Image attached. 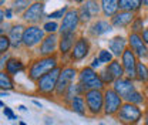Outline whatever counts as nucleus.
Returning <instances> with one entry per match:
<instances>
[{
  "mask_svg": "<svg viewBox=\"0 0 148 125\" xmlns=\"http://www.w3.org/2000/svg\"><path fill=\"white\" fill-rule=\"evenodd\" d=\"M58 67V58L57 55H50V57H38L37 60H34L30 67H29V78L32 81L37 83L43 75H46L47 72L53 71L54 68Z\"/></svg>",
  "mask_w": 148,
  "mask_h": 125,
  "instance_id": "nucleus-1",
  "label": "nucleus"
},
{
  "mask_svg": "<svg viewBox=\"0 0 148 125\" xmlns=\"http://www.w3.org/2000/svg\"><path fill=\"white\" fill-rule=\"evenodd\" d=\"M78 83L87 89H106L104 83L101 81L98 72L95 71L94 68H91L90 66L87 67H83L80 71H78V77H77Z\"/></svg>",
  "mask_w": 148,
  "mask_h": 125,
  "instance_id": "nucleus-2",
  "label": "nucleus"
},
{
  "mask_svg": "<svg viewBox=\"0 0 148 125\" xmlns=\"http://www.w3.org/2000/svg\"><path fill=\"white\" fill-rule=\"evenodd\" d=\"M87 111L91 117L104 114V89H88L84 94Z\"/></svg>",
  "mask_w": 148,
  "mask_h": 125,
  "instance_id": "nucleus-3",
  "label": "nucleus"
},
{
  "mask_svg": "<svg viewBox=\"0 0 148 125\" xmlns=\"http://www.w3.org/2000/svg\"><path fill=\"white\" fill-rule=\"evenodd\" d=\"M115 117H117V120L121 124L135 125L140 122V120H143L144 114H143L141 108L138 107V105H134V104H130V102H124Z\"/></svg>",
  "mask_w": 148,
  "mask_h": 125,
  "instance_id": "nucleus-4",
  "label": "nucleus"
},
{
  "mask_svg": "<svg viewBox=\"0 0 148 125\" xmlns=\"http://www.w3.org/2000/svg\"><path fill=\"white\" fill-rule=\"evenodd\" d=\"M61 70H63V67L58 66L53 71H50V72H47L46 75H43L36 83L37 92H40L43 95H53L56 92V87H57V83H58Z\"/></svg>",
  "mask_w": 148,
  "mask_h": 125,
  "instance_id": "nucleus-5",
  "label": "nucleus"
},
{
  "mask_svg": "<svg viewBox=\"0 0 148 125\" xmlns=\"http://www.w3.org/2000/svg\"><path fill=\"white\" fill-rule=\"evenodd\" d=\"M75 77H78V71L77 68L73 66H64L61 74H60V78H58V83H57V87H56V92L54 95L57 98H63L67 88L70 87V84H73Z\"/></svg>",
  "mask_w": 148,
  "mask_h": 125,
  "instance_id": "nucleus-6",
  "label": "nucleus"
},
{
  "mask_svg": "<svg viewBox=\"0 0 148 125\" xmlns=\"http://www.w3.org/2000/svg\"><path fill=\"white\" fill-rule=\"evenodd\" d=\"M124 100L115 92L114 88L104 89V115H117L120 108L123 107Z\"/></svg>",
  "mask_w": 148,
  "mask_h": 125,
  "instance_id": "nucleus-7",
  "label": "nucleus"
},
{
  "mask_svg": "<svg viewBox=\"0 0 148 125\" xmlns=\"http://www.w3.org/2000/svg\"><path fill=\"white\" fill-rule=\"evenodd\" d=\"M44 37H46V31L43 29H40L38 26H29L23 34V46L27 48L36 47L37 44H41Z\"/></svg>",
  "mask_w": 148,
  "mask_h": 125,
  "instance_id": "nucleus-8",
  "label": "nucleus"
},
{
  "mask_svg": "<svg viewBox=\"0 0 148 125\" xmlns=\"http://www.w3.org/2000/svg\"><path fill=\"white\" fill-rule=\"evenodd\" d=\"M137 58L138 57L135 55V53L130 47L121 55V64L124 67V72H125L127 78H131V80L137 78V66H138V60Z\"/></svg>",
  "mask_w": 148,
  "mask_h": 125,
  "instance_id": "nucleus-9",
  "label": "nucleus"
},
{
  "mask_svg": "<svg viewBox=\"0 0 148 125\" xmlns=\"http://www.w3.org/2000/svg\"><path fill=\"white\" fill-rule=\"evenodd\" d=\"M112 88L115 89V92H117L124 101H127V98H128L130 95H131L134 91H137L135 84H134V80L127 78V77H121V78L115 80L114 84H112Z\"/></svg>",
  "mask_w": 148,
  "mask_h": 125,
  "instance_id": "nucleus-10",
  "label": "nucleus"
},
{
  "mask_svg": "<svg viewBox=\"0 0 148 125\" xmlns=\"http://www.w3.org/2000/svg\"><path fill=\"white\" fill-rule=\"evenodd\" d=\"M90 48H91L90 41L86 37L77 38V41H75V44H74V47H73V51L70 53V60L73 63L84 60L88 55V53H90Z\"/></svg>",
  "mask_w": 148,
  "mask_h": 125,
  "instance_id": "nucleus-11",
  "label": "nucleus"
},
{
  "mask_svg": "<svg viewBox=\"0 0 148 125\" xmlns=\"http://www.w3.org/2000/svg\"><path fill=\"white\" fill-rule=\"evenodd\" d=\"M128 46L135 53V55L138 58H148V47L147 44L144 43L141 34L138 33H130L128 36Z\"/></svg>",
  "mask_w": 148,
  "mask_h": 125,
  "instance_id": "nucleus-12",
  "label": "nucleus"
},
{
  "mask_svg": "<svg viewBox=\"0 0 148 125\" xmlns=\"http://www.w3.org/2000/svg\"><path fill=\"white\" fill-rule=\"evenodd\" d=\"M80 23V14L77 10H69L66 16L63 17L61 26H60V34H69V33H75V29Z\"/></svg>",
  "mask_w": 148,
  "mask_h": 125,
  "instance_id": "nucleus-13",
  "label": "nucleus"
},
{
  "mask_svg": "<svg viewBox=\"0 0 148 125\" xmlns=\"http://www.w3.org/2000/svg\"><path fill=\"white\" fill-rule=\"evenodd\" d=\"M58 38L56 34H47L44 37V40L41 41L40 44V48H38V54L40 57H50V55H54L56 50L58 47Z\"/></svg>",
  "mask_w": 148,
  "mask_h": 125,
  "instance_id": "nucleus-14",
  "label": "nucleus"
},
{
  "mask_svg": "<svg viewBox=\"0 0 148 125\" xmlns=\"http://www.w3.org/2000/svg\"><path fill=\"white\" fill-rule=\"evenodd\" d=\"M77 41V37L75 33H69V34H63L60 41H58V53L61 54L63 57L64 55H69V54L73 51V47Z\"/></svg>",
  "mask_w": 148,
  "mask_h": 125,
  "instance_id": "nucleus-15",
  "label": "nucleus"
},
{
  "mask_svg": "<svg viewBox=\"0 0 148 125\" xmlns=\"http://www.w3.org/2000/svg\"><path fill=\"white\" fill-rule=\"evenodd\" d=\"M127 44H128V41H127L124 37L115 36L108 41V48H110L111 53L114 54V57L118 58V57H121V55L124 54V51L128 48Z\"/></svg>",
  "mask_w": 148,
  "mask_h": 125,
  "instance_id": "nucleus-16",
  "label": "nucleus"
},
{
  "mask_svg": "<svg viewBox=\"0 0 148 125\" xmlns=\"http://www.w3.org/2000/svg\"><path fill=\"white\" fill-rule=\"evenodd\" d=\"M43 12H44V4L43 3H34L24 12L23 18L29 23H37L43 17Z\"/></svg>",
  "mask_w": 148,
  "mask_h": 125,
  "instance_id": "nucleus-17",
  "label": "nucleus"
},
{
  "mask_svg": "<svg viewBox=\"0 0 148 125\" xmlns=\"http://www.w3.org/2000/svg\"><path fill=\"white\" fill-rule=\"evenodd\" d=\"M132 21H134V12H120L112 17L111 26L121 29V27H127L128 24H132Z\"/></svg>",
  "mask_w": 148,
  "mask_h": 125,
  "instance_id": "nucleus-18",
  "label": "nucleus"
},
{
  "mask_svg": "<svg viewBox=\"0 0 148 125\" xmlns=\"http://www.w3.org/2000/svg\"><path fill=\"white\" fill-rule=\"evenodd\" d=\"M24 27L21 24H16L10 29L9 31V38H10V43H12V47L13 48H18L21 44H23V34H24Z\"/></svg>",
  "mask_w": 148,
  "mask_h": 125,
  "instance_id": "nucleus-19",
  "label": "nucleus"
},
{
  "mask_svg": "<svg viewBox=\"0 0 148 125\" xmlns=\"http://www.w3.org/2000/svg\"><path fill=\"white\" fill-rule=\"evenodd\" d=\"M69 107H70L71 111H74L75 114H78V115H81V117H86V115L88 114L84 95H77V97H74V100L69 104Z\"/></svg>",
  "mask_w": 148,
  "mask_h": 125,
  "instance_id": "nucleus-20",
  "label": "nucleus"
},
{
  "mask_svg": "<svg viewBox=\"0 0 148 125\" xmlns=\"http://www.w3.org/2000/svg\"><path fill=\"white\" fill-rule=\"evenodd\" d=\"M24 70V63L20 60V58H14V57H10L9 58V61H7V64H6V68H4V71L7 72L9 75H17L20 71H23Z\"/></svg>",
  "mask_w": 148,
  "mask_h": 125,
  "instance_id": "nucleus-21",
  "label": "nucleus"
},
{
  "mask_svg": "<svg viewBox=\"0 0 148 125\" xmlns=\"http://www.w3.org/2000/svg\"><path fill=\"white\" fill-rule=\"evenodd\" d=\"M111 30H112V26L108 21H104V20H98L91 26L92 36H101V34H106V33L111 31Z\"/></svg>",
  "mask_w": 148,
  "mask_h": 125,
  "instance_id": "nucleus-22",
  "label": "nucleus"
},
{
  "mask_svg": "<svg viewBox=\"0 0 148 125\" xmlns=\"http://www.w3.org/2000/svg\"><path fill=\"white\" fill-rule=\"evenodd\" d=\"M101 9L107 17H114L118 10V0H101Z\"/></svg>",
  "mask_w": 148,
  "mask_h": 125,
  "instance_id": "nucleus-23",
  "label": "nucleus"
},
{
  "mask_svg": "<svg viewBox=\"0 0 148 125\" xmlns=\"http://www.w3.org/2000/svg\"><path fill=\"white\" fill-rule=\"evenodd\" d=\"M141 6V0H118V9L121 12H135Z\"/></svg>",
  "mask_w": 148,
  "mask_h": 125,
  "instance_id": "nucleus-24",
  "label": "nucleus"
},
{
  "mask_svg": "<svg viewBox=\"0 0 148 125\" xmlns=\"http://www.w3.org/2000/svg\"><path fill=\"white\" fill-rule=\"evenodd\" d=\"M107 67H108V70L111 71V74L115 77V80H118V78H121V77L125 75L124 67H123L121 61H118V60H112L110 64H107Z\"/></svg>",
  "mask_w": 148,
  "mask_h": 125,
  "instance_id": "nucleus-25",
  "label": "nucleus"
},
{
  "mask_svg": "<svg viewBox=\"0 0 148 125\" xmlns=\"http://www.w3.org/2000/svg\"><path fill=\"white\" fill-rule=\"evenodd\" d=\"M137 81L143 83V84H148V66L143 61H138L137 66Z\"/></svg>",
  "mask_w": 148,
  "mask_h": 125,
  "instance_id": "nucleus-26",
  "label": "nucleus"
},
{
  "mask_svg": "<svg viewBox=\"0 0 148 125\" xmlns=\"http://www.w3.org/2000/svg\"><path fill=\"white\" fill-rule=\"evenodd\" d=\"M98 75H100L101 81L104 83V85H111V84H114V81H115V77L111 74V71L108 70V67H107V66H106L104 68H101V70H100Z\"/></svg>",
  "mask_w": 148,
  "mask_h": 125,
  "instance_id": "nucleus-27",
  "label": "nucleus"
},
{
  "mask_svg": "<svg viewBox=\"0 0 148 125\" xmlns=\"http://www.w3.org/2000/svg\"><path fill=\"white\" fill-rule=\"evenodd\" d=\"M0 87L1 89H13L14 88V84L12 81V75H9L6 71L0 72Z\"/></svg>",
  "mask_w": 148,
  "mask_h": 125,
  "instance_id": "nucleus-28",
  "label": "nucleus"
},
{
  "mask_svg": "<svg viewBox=\"0 0 148 125\" xmlns=\"http://www.w3.org/2000/svg\"><path fill=\"white\" fill-rule=\"evenodd\" d=\"M144 101H145L144 94L140 92V91H134L128 98H127L125 102H130V104H134V105H138V107H140L141 104H144Z\"/></svg>",
  "mask_w": 148,
  "mask_h": 125,
  "instance_id": "nucleus-29",
  "label": "nucleus"
},
{
  "mask_svg": "<svg viewBox=\"0 0 148 125\" xmlns=\"http://www.w3.org/2000/svg\"><path fill=\"white\" fill-rule=\"evenodd\" d=\"M97 57L100 58V61L103 63V64H110L111 61L114 60V54L108 51V50H106V48H101L98 54H97Z\"/></svg>",
  "mask_w": 148,
  "mask_h": 125,
  "instance_id": "nucleus-30",
  "label": "nucleus"
},
{
  "mask_svg": "<svg viewBox=\"0 0 148 125\" xmlns=\"http://www.w3.org/2000/svg\"><path fill=\"white\" fill-rule=\"evenodd\" d=\"M10 47H12V43H10L9 36H1L0 37V54H6Z\"/></svg>",
  "mask_w": 148,
  "mask_h": 125,
  "instance_id": "nucleus-31",
  "label": "nucleus"
},
{
  "mask_svg": "<svg viewBox=\"0 0 148 125\" xmlns=\"http://www.w3.org/2000/svg\"><path fill=\"white\" fill-rule=\"evenodd\" d=\"M43 30L47 33V34H54L57 30H60L58 29V24L56 23V21H47L44 26H43Z\"/></svg>",
  "mask_w": 148,
  "mask_h": 125,
  "instance_id": "nucleus-32",
  "label": "nucleus"
},
{
  "mask_svg": "<svg viewBox=\"0 0 148 125\" xmlns=\"http://www.w3.org/2000/svg\"><path fill=\"white\" fill-rule=\"evenodd\" d=\"M86 7H87V10L90 12L91 16L98 14V12H100V7H98V4H97L95 0H88V1L86 3Z\"/></svg>",
  "mask_w": 148,
  "mask_h": 125,
  "instance_id": "nucleus-33",
  "label": "nucleus"
},
{
  "mask_svg": "<svg viewBox=\"0 0 148 125\" xmlns=\"http://www.w3.org/2000/svg\"><path fill=\"white\" fill-rule=\"evenodd\" d=\"M143 27H144V21L141 20V18H137V20H134L132 21V24H131V33H138V34H141L143 33Z\"/></svg>",
  "mask_w": 148,
  "mask_h": 125,
  "instance_id": "nucleus-34",
  "label": "nucleus"
},
{
  "mask_svg": "<svg viewBox=\"0 0 148 125\" xmlns=\"http://www.w3.org/2000/svg\"><path fill=\"white\" fill-rule=\"evenodd\" d=\"M29 3H30V0H16V1L13 3V9H14V12L18 13V12L27 9V7H29Z\"/></svg>",
  "mask_w": 148,
  "mask_h": 125,
  "instance_id": "nucleus-35",
  "label": "nucleus"
},
{
  "mask_svg": "<svg viewBox=\"0 0 148 125\" xmlns=\"http://www.w3.org/2000/svg\"><path fill=\"white\" fill-rule=\"evenodd\" d=\"M67 12H69V9H67V7L64 6L63 9H60V10H57V12H53V13H50V14H49V18L51 20V18H60V17H64Z\"/></svg>",
  "mask_w": 148,
  "mask_h": 125,
  "instance_id": "nucleus-36",
  "label": "nucleus"
},
{
  "mask_svg": "<svg viewBox=\"0 0 148 125\" xmlns=\"http://www.w3.org/2000/svg\"><path fill=\"white\" fill-rule=\"evenodd\" d=\"M78 14H80V20H81V21H88V20L91 18V14H90V12L87 10L86 6H83V7L80 9Z\"/></svg>",
  "mask_w": 148,
  "mask_h": 125,
  "instance_id": "nucleus-37",
  "label": "nucleus"
},
{
  "mask_svg": "<svg viewBox=\"0 0 148 125\" xmlns=\"http://www.w3.org/2000/svg\"><path fill=\"white\" fill-rule=\"evenodd\" d=\"M3 112H4V115H6V117H7L10 121H13V120H17V118H16V115H14V112H13V111H12V109H10L9 107L3 108Z\"/></svg>",
  "mask_w": 148,
  "mask_h": 125,
  "instance_id": "nucleus-38",
  "label": "nucleus"
},
{
  "mask_svg": "<svg viewBox=\"0 0 148 125\" xmlns=\"http://www.w3.org/2000/svg\"><path fill=\"white\" fill-rule=\"evenodd\" d=\"M101 64H103V63H101V61H100V58H98V57L95 55V57L92 58V61H91V64H90V67L95 70V68H98V67H101Z\"/></svg>",
  "mask_w": 148,
  "mask_h": 125,
  "instance_id": "nucleus-39",
  "label": "nucleus"
},
{
  "mask_svg": "<svg viewBox=\"0 0 148 125\" xmlns=\"http://www.w3.org/2000/svg\"><path fill=\"white\" fill-rule=\"evenodd\" d=\"M141 37H143L144 43H145V44H148V29L143 30V33H141Z\"/></svg>",
  "mask_w": 148,
  "mask_h": 125,
  "instance_id": "nucleus-40",
  "label": "nucleus"
},
{
  "mask_svg": "<svg viewBox=\"0 0 148 125\" xmlns=\"http://www.w3.org/2000/svg\"><path fill=\"white\" fill-rule=\"evenodd\" d=\"M144 125H148V111H145L144 114Z\"/></svg>",
  "mask_w": 148,
  "mask_h": 125,
  "instance_id": "nucleus-41",
  "label": "nucleus"
},
{
  "mask_svg": "<svg viewBox=\"0 0 148 125\" xmlns=\"http://www.w3.org/2000/svg\"><path fill=\"white\" fill-rule=\"evenodd\" d=\"M6 18H12V10H6Z\"/></svg>",
  "mask_w": 148,
  "mask_h": 125,
  "instance_id": "nucleus-42",
  "label": "nucleus"
},
{
  "mask_svg": "<svg viewBox=\"0 0 148 125\" xmlns=\"http://www.w3.org/2000/svg\"><path fill=\"white\" fill-rule=\"evenodd\" d=\"M33 104H34V105H37V107H40V108H41V104H40L38 101H36V100H33Z\"/></svg>",
  "mask_w": 148,
  "mask_h": 125,
  "instance_id": "nucleus-43",
  "label": "nucleus"
},
{
  "mask_svg": "<svg viewBox=\"0 0 148 125\" xmlns=\"http://www.w3.org/2000/svg\"><path fill=\"white\" fill-rule=\"evenodd\" d=\"M18 109H20V111H26L27 108L24 107V105H18Z\"/></svg>",
  "mask_w": 148,
  "mask_h": 125,
  "instance_id": "nucleus-44",
  "label": "nucleus"
},
{
  "mask_svg": "<svg viewBox=\"0 0 148 125\" xmlns=\"http://www.w3.org/2000/svg\"><path fill=\"white\" fill-rule=\"evenodd\" d=\"M141 3H143V4H145V6H148V0H141Z\"/></svg>",
  "mask_w": 148,
  "mask_h": 125,
  "instance_id": "nucleus-45",
  "label": "nucleus"
},
{
  "mask_svg": "<svg viewBox=\"0 0 148 125\" xmlns=\"http://www.w3.org/2000/svg\"><path fill=\"white\" fill-rule=\"evenodd\" d=\"M1 97H7V92L6 91H1Z\"/></svg>",
  "mask_w": 148,
  "mask_h": 125,
  "instance_id": "nucleus-46",
  "label": "nucleus"
},
{
  "mask_svg": "<svg viewBox=\"0 0 148 125\" xmlns=\"http://www.w3.org/2000/svg\"><path fill=\"white\" fill-rule=\"evenodd\" d=\"M18 125H26V124H24V122H20V124H18Z\"/></svg>",
  "mask_w": 148,
  "mask_h": 125,
  "instance_id": "nucleus-47",
  "label": "nucleus"
},
{
  "mask_svg": "<svg viewBox=\"0 0 148 125\" xmlns=\"http://www.w3.org/2000/svg\"><path fill=\"white\" fill-rule=\"evenodd\" d=\"M75 1H78V3H80V1H84V0H75Z\"/></svg>",
  "mask_w": 148,
  "mask_h": 125,
  "instance_id": "nucleus-48",
  "label": "nucleus"
},
{
  "mask_svg": "<svg viewBox=\"0 0 148 125\" xmlns=\"http://www.w3.org/2000/svg\"><path fill=\"white\" fill-rule=\"evenodd\" d=\"M0 1H1V4H3V3H4V0H0Z\"/></svg>",
  "mask_w": 148,
  "mask_h": 125,
  "instance_id": "nucleus-49",
  "label": "nucleus"
},
{
  "mask_svg": "<svg viewBox=\"0 0 148 125\" xmlns=\"http://www.w3.org/2000/svg\"><path fill=\"white\" fill-rule=\"evenodd\" d=\"M36 1H40V0H36Z\"/></svg>",
  "mask_w": 148,
  "mask_h": 125,
  "instance_id": "nucleus-50",
  "label": "nucleus"
}]
</instances>
